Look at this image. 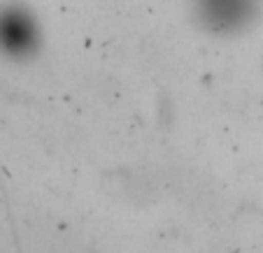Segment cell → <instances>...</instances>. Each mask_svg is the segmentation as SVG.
I'll use <instances>...</instances> for the list:
<instances>
[{"instance_id":"6da1fadb","label":"cell","mask_w":263,"mask_h":253,"mask_svg":"<svg viewBox=\"0 0 263 253\" xmlns=\"http://www.w3.org/2000/svg\"><path fill=\"white\" fill-rule=\"evenodd\" d=\"M205 19L219 28L245 24L247 12L252 10V0H205Z\"/></svg>"},{"instance_id":"7a4b0ae2","label":"cell","mask_w":263,"mask_h":253,"mask_svg":"<svg viewBox=\"0 0 263 253\" xmlns=\"http://www.w3.org/2000/svg\"><path fill=\"white\" fill-rule=\"evenodd\" d=\"M0 33H3L5 47H10V49H14V51L28 49V47L33 45V37H35L33 26L19 14L7 16V19L3 21V26H0Z\"/></svg>"}]
</instances>
